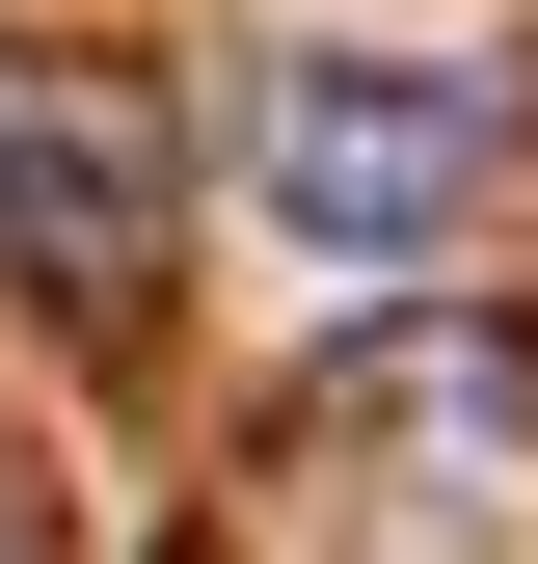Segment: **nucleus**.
Listing matches in <instances>:
<instances>
[{
  "mask_svg": "<svg viewBox=\"0 0 538 564\" xmlns=\"http://www.w3.org/2000/svg\"><path fill=\"white\" fill-rule=\"evenodd\" d=\"M485 484H538V323H512V296H377V323L297 349L269 511H323V538H458Z\"/></svg>",
  "mask_w": 538,
  "mask_h": 564,
  "instance_id": "1",
  "label": "nucleus"
},
{
  "mask_svg": "<svg viewBox=\"0 0 538 564\" xmlns=\"http://www.w3.org/2000/svg\"><path fill=\"white\" fill-rule=\"evenodd\" d=\"M216 162L269 188L297 269H431L458 216H485V162H512V82L485 54H243Z\"/></svg>",
  "mask_w": 538,
  "mask_h": 564,
  "instance_id": "2",
  "label": "nucleus"
},
{
  "mask_svg": "<svg viewBox=\"0 0 538 564\" xmlns=\"http://www.w3.org/2000/svg\"><path fill=\"white\" fill-rule=\"evenodd\" d=\"M162 242H189V162H162V108H108V82H54V108H0V296L28 323H162Z\"/></svg>",
  "mask_w": 538,
  "mask_h": 564,
  "instance_id": "3",
  "label": "nucleus"
}]
</instances>
